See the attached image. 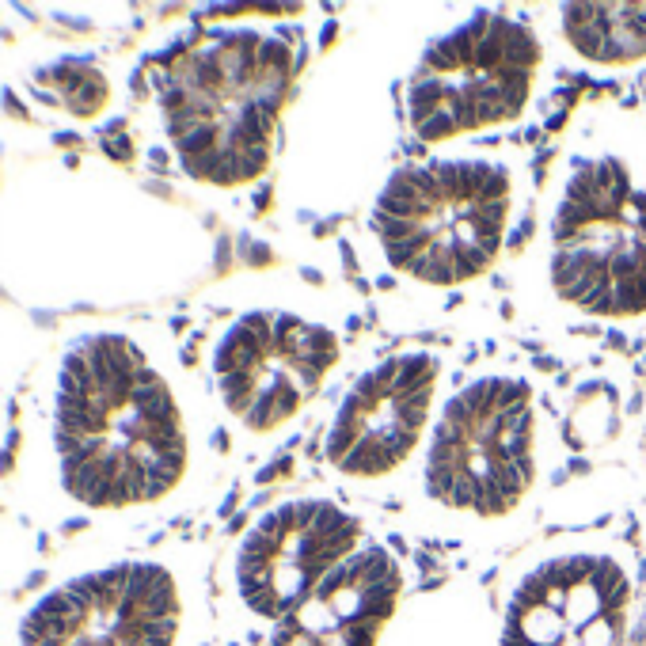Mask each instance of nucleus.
<instances>
[{
	"label": "nucleus",
	"mask_w": 646,
	"mask_h": 646,
	"mask_svg": "<svg viewBox=\"0 0 646 646\" xmlns=\"http://www.w3.org/2000/svg\"><path fill=\"white\" fill-rule=\"evenodd\" d=\"M555 320L646 327V122L586 114L551 160L525 251Z\"/></svg>",
	"instance_id": "f257e3e1"
},
{
	"label": "nucleus",
	"mask_w": 646,
	"mask_h": 646,
	"mask_svg": "<svg viewBox=\"0 0 646 646\" xmlns=\"http://www.w3.org/2000/svg\"><path fill=\"white\" fill-rule=\"evenodd\" d=\"M54 437L65 487L95 510L156 502L190 468L187 415L168 377L122 335H95L69 354Z\"/></svg>",
	"instance_id": "f03ea898"
},
{
	"label": "nucleus",
	"mask_w": 646,
	"mask_h": 646,
	"mask_svg": "<svg viewBox=\"0 0 646 646\" xmlns=\"http://www.w3.org/2000/svg\"><path fill=\"white\" fill-rule=\"evenodd\" d=\"M521 164L506 149H437L392 168L365 209L373 263L411 289H464L502 263L521 213Z\"/></svg>",
	"instance_id": "7ed1b4c3"
},
{
	"label": "nucleus",
	"mask_w": 646,
	"mask_h": 646,
	"mask_svg": "<svg viewBox=\"0 0 646 646\" xmlns=\"http://www.w3.org/2000/svg\"><path fill=\"white\" fill-rule=\"evenodd\" d=\"M297 73V38L263 27H228L179 50L160 76V122L179 168L217 190L259 183Z\"/></svg>",
	"instance_id": "20e7f679"
},
{
	"label": "nucleus",
	"mask_w": 646,
	"mask_h": 646,
	"mask_svg": "<svg viewBox=\"0 0 646 646\" xmlns=\"http://www.w3.org/2000/svg\"><path fill=\"white\" fill-rule=\"evenodd\" d=\"M544 407L529 377L487 369L445 392L415 464L418 502L445 525H498L536 491Z\"/></svg>",
	"instance_id": "39448f33"
},
{
	"label": "nucleus",
	"mask_w": 646,
	"mask_h": 646,
	"mask_svg": "<svg viewBox=\"0 0 646 646\" xmlns=\"http://www.w3.org/2000/svg\"><path fill=\"white\" fill-rule=\"evenodd\" d=\"M544 73L548 42L529 19L475 12L415 57L399 92L403 126L430 152L510 130L532 111Z\"/></svg>",
	"instance_id": "423d86ee"
},
{
	"label": "nucleus",
	"mask_w": 646,
	"mask_h": 646,
	"mask_svg": "<svg viewBox=\"0 0 646 646\" xmlns=\"http://www.w3.org/2000/svg\"><path fill=\"white\" fill-rule=\"evenodd\" d=\"M346 358L335 323L304 304H263L228 323L209 354L217 403L236 430L282 434L320 399Z\"/></svg>",
	"instance_id": "0eeeda50"
},
{
	"label": "nucleus",
	"mask_w": 646,
	"mask_h": 646,
	"mask_svg": "<svg viewBox=\"0 0 646 646\" xmlns=\"http://www.w3.org/2000/svg\"><path fill=\"white\" fill-rule=\"evenodd\" d=\"M635 593L639 559L627 540H551L517 570L498 646H624Z\"/></svg>",
	"instance_id": "6e6552de"
},
{
	"label": "nucleus",
	"mask_w": 646,
	"mask_h": 646,
	"mask_svg": "<svg viewBox=\"0 0 646 646\" xmlns=\"http://www.w3.org/2000/svg\"><path fill=\"white\" fill-rule=\"evenodd\" d=\"M445 373L449 361L437 346H399L365 365L323 426L327 475L354 491H380L411 472L449 392Z\"/></svg>",
	"instance_id": "1a4fd4ad"
},
{
	"label": "nucleus",
	"mask_w": 646,
	"mask_h": 646,
	"mask_svg": "<svg viewBox=\"0 0 646 646\" xmlns=\"http://www.w3.org/2000/svg\"><path fill=\"white\" fill-rule=\"evenodd\" d=\"M361 544L369 521L327 491H293L255 513L232 548V597L255 624H282Z\"/></svg>",
	"instance_id": "9d476101"
},
{
	"label": "nucleus",
	"mask_w": 646,
	"mask_h": 646,
	"mask_svg": "<svg viewBox=\"0 0 646 646\" xmlns=\"http://www.w3.org/2000/svg\"><path fill=\"white\" fill-rule=\"evenodd\" d=\"M183 589L164 563H118L73 578L19 620V646H175Z\"/></svg>",
	"instance_id": "9b49d317"
},
{
	"label": "nucleus",
	"mask_w": 646,
	"mask_h": 646,
	"mask_svg": "<svg viewBox=\"0 0 646 646\" xmlns=\"http://www.w3.org/2000/svg\"><path fill=\"white\" fill-rule=\"evenodd\" d=\"M411 586L392 544L369 540L274 627L270 646H373Z\"/></svg>",
	"instance_id": "f8f14e48"
},
{
	"label": "nucleus",
	"mask_w": 646,
	"mask_h": 646,
	"mask_svg": "<svg viewBox=\"0 0 646 646\" xmlns=\"http://www.w3.org/2000/svg\"><path fill=\"white\" fill-rule=\"evenodd\" d=\"M559 42L578 65L620 73L646 61V4H559Z\"/></svg>",
	"instance_id": "ddd939ff"
},
{
	"label": "nucleus",
	"mask_w": 646,
	"mask_h": 646,
	"mask_svg": "<svg viewBox=\"0 0 646 646\" xmlns=\"http://www.w3.org/2000/svg\"><path fill=\"white\" fill-rule=\"evenodd\" d=\"M54 84H57V95L65 99V107L73 114H92L103 107V99H107V84H103V76L88 69V65H61L54 69Z\"/></svg>",
	"instance_id": "4468645a"
}]
</instances>
